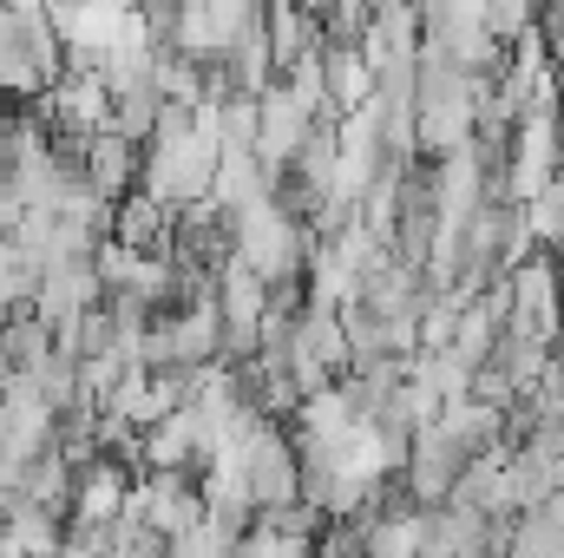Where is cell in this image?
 Listing matches in <instances>:
<instances>
[{
  "label": "cell",
  "mask_w": 564,
  "mask_h": 558,
  "mask_svg": "<svg viewBox=\"0 0 564 558\" xmlns=\"http://www.w3.org/2000/svg\"><path fill=\"white\" fill-rule=\"evenodd\" d=\"M499 282H506V329L558 348V329H564V270H558V257L539 244L525 264H512Z\"/></svg>",
  "instance_id": "277c9868"
},
{
  "label": "cell",
  "mask_w": 564,
  "mask_h": 558,
  "mask_svg": "<svg viewBox=\"0 0 564 558\" xmlns=\"http://www.w3.org/2000/svg\"><path fill=\"white\" fill-rule=\"evenodd\" d=\"M112 289H106V277H99V264L93 257H79V264H53L46 270V282H40V296H33V315L59 335L66 322H79L86 309H99Z\"/></svg>",
  "instance_id": "9c48e42d"
},
{
  "label": "cell",
  "mask_w": 564,
  "mask_h": 558,
  "mask_svg": "<svg viewBox=\"0 0 564 558\" xmlns=\"http://www.w3.org/2000/svg\"><path fill=\"white\" fill-rule=\"evenodd\" d=\"M79 171H86V184H93V191H106L112 204H126V197L144 184V144H132L126 132H112V126H106L99 139H86Z\"/></svg>",
  "instance_id": "30bf717a"
},
{
  "label": "cell",
  "mask_w": 564,
  "mask_h": 558,
  "mask_svg": "<svg viewBox=\"0 0 564 558\" xmlns=\"http://www.w3.org/2000/svg\"><path fill=\"white\" fill-rule=\"evenodd\" d=\"M158 119H164V93H158V79H139V86L112 93V132H126L132 144L158 139Z\"/></svg>",
  "instance_id": "7c38bea8"
},
{
  "label": "cell",
  "mask_w": 564,
  "mask_h": 558,
  "mask_svg": "<svg viewBox=\"0 0 564 558\" xmlns=\"http://www.w3.org/2000/svg\"><path fill=\"white\" fill-rule=\"evenodd\" d=\"M466 447L440 427V420H426L421 433H414V453H408V466H401V486H408V500H421L426 513L433 506H446L453 500V486H459V473H466Z\"/></svg>",
  "instance_id": "ba28073f"
},
{
  "label": "cell",
  "mask_w": 564,
  "mask_h": 558,
  "mask_svg": "<svg viewBox=\"0 0 564 558\" xmlns=\"http://www.w3.org/2000/svg\"><path fill=\"white\" fill-rule=\"evenodd\" d=\"M552 257H558V270H564V237H558V244H552Z\"/></svg>",
  "instance_id": "4fadbf2b"
},
{
  "label": "cell",
  "mask_w": 564,
  "mask_h": 558,
  "mask_svg": "<svg viewBox=\"0 0 564 558\" xmlns=\"http://www.w3.org/2000/svg\"><path fill=\"white\" fill-rule=\"evenodd\" d=\"M230 250L263 282H302L308 257H315V224L302 211H289L276 191H263L230 211Z\"/></svg>",
  "instance_id": "6da1fadb"
},
{
  "label": "cell",
  "mask_w": 564,
  "mask_h": 558,
  "mask_svg": "<svg viewBox=\"0 0 564 558\" xmlns=\"http://www.w3.org/2000/svg\"><path fill=\"white\" fill-rule=\"evenodd\" d=\"M66 79V40L46 7H0V93L13 106H40Z\"/></svg>",
  "instance_id": "7a4b0ae2"
},
{
  "label": "cell",
  "mask_w": 564,
  "mask_h": 558,
  "mask_svg": "<svg viewBox=\"0 0 564 558\" xmlns=\"http://www.w3.org/2000/svg\"><path fill=\"white\" fill-rule=\"evenodd\" d=\"M243 473H250L257 513L302 500V447H295L289 420H257V427L243 433Z\"/></svg>",
  "instance_id": "5b68a950"
},
{
  "label": "cell",
  "mask_w": 564,
  "mask_h": 558,
  "mask_svg": "<svg viewBox=\"0 0 564 558\" xmlns=\"http://www.w3.org/2000/svg\"><path fill=\"white\" fill-rule=\"evenodd\" d=\"M132 460H112V453H99L93 466H79V493H73V513L66 519H79V526H112L119 513H126V500H132Z\"/></svg>",
  "instance_id": "8fae6325"
},
{
  "label": "cell",
  "mask_w": 564,
  "mask_h": 558,
  "mask_svg": "<svg viewBox=\"0 0 564 558\" xmlns=\"http://www.w3.org/2000/svg\"><path fill=\"white\" fill-rule=\"evenodd\" d=\"M126 513H132V519H144L151 533H164L171 546H177V539H191V533L210 519L197 473H139V480H132Z\"/></svg>",
  "instance_id": "8992f818"
},
{
  "label": "cell",
  "mask_w": 564,
  "mask_h": 558,
  "mask_svg": "<svg viewBox=\"0 0 564 558\" xmlns=\"http://www.w3.org/2000/svg\"><path fill=\"white\" fill-rule=\"evenodd\" d=\"M315 126H322V112H315L289 79H276V86L257 99V158L270 164V178H282V171L295 164V151L308 144Z\"/></svg>",
  "instance_id": "52a82bcc"
},
{
  "label": "cell",
  "mask_w": 564,
  "mask_h": 558,
  "mask_svg": "<svg viewBox=\"0 0 564 558\" xmlns=\"http://www.w3.org/2000/svg\"><path fill=\"white\" fill-rule=\"evenodd\" d=\"M217 164H224V144L204 139L197 126L171 132V139H151L144 144V191L164 197V204H197V197H210Z\"/></svg>",
  "instance_id": "3957f363"
}]
</instances>
